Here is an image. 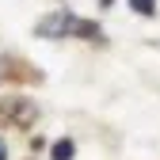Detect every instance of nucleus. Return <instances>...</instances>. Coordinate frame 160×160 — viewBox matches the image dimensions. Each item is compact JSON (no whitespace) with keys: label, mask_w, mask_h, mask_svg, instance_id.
Instances as JSON below:
<instances>
[{"label":"nucleus","mask_w":160,"mask_h":160,"mask_svg":"<svg viewBox=\"0 0 160 160\" xmlns=\"http://www.w3.org/2000/svg\"><path fill=\"white\" fill-rule=\"evenodd\" d=\"M34 34H38V38H65V34L99 38V27H95V23H84V19H76L72 12H53V15H46V19H38Z\"/></svg>","instance_id":"f257e3e1"},{"label":"nucleus","mask_w":160,"mask_h":160,"mask_svg":"<svg viewBox=\"0 0 160 160\" xmlns=\"http://www.w3.org/2000/svg\"><path fill=\"white\" fill-rule=\"evenodd\" d=\"M72 141H69V137H61V141H53V149H50V156L53 160H72Z\"/></svg>","instance_id":"f03ea898"},{"label":"nucleus","mask_w":160,"mask_h":160,"mask_svg":"<svg viewBox=\"0 0 160 160\" xmlns=\"http://www.w3.org/2000/svg\"><path fill=\"white\" fill-rule=\"evenodd\" d=\"M130 8H133L137 15H152V12H156V0H130Z\"/></svg>","instance_id":"7ed1b4c3"},{"label":"nucleus","mask_w":160,"mask_h":160,"mask_svg":"<svg viewBox=\"0 0 160 160\" xmlns=\"http://www.w3.org/2000/svg\"><path fill=\"white\" fill-rule=\"evenodd\" d=\"M0 160H8V149H4V141H0Z\"/></svg>","instance_id":"20e7f679"}]
</instances>
